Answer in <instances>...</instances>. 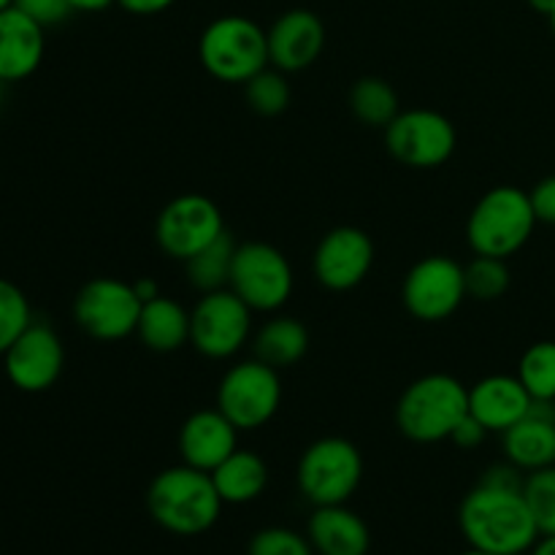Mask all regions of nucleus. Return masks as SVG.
Wrapping results in <instances>:
<instances>
[{"label": "nucleus", "instance_id": "1", "mask_svg": "<svg viewBox=\"0 0 555 555\" xmlns=\"http://www.w3.org/2000/svg\"><path fill=\"white\" fill-rule=\"evenodd\" d=\"M461 534L469 547L493 555H526L540 540L524 488L480 480L459 509Z\"/></svg>", "mask_w": 555, "mask_h": 555}, {"label": "nucleus", "instance_id": "2", "mask_svg": "<svg viewBox=\"0 0 555 555\" xmlns=\"http://www.w3.org/2000/svg\"><path fill=\"white\" fill-rule=\"evenodd\" d=\"M222 504L209 472L188 464L163 469L146 491L152 520L177 537L206 534L220 520Z\"/></svg>", "mask_w": 555, "mask_h": 555}, {"label": "nucleus", "instance_id": "3", "mask_svg": "<svg viewBox=\"0 0 555 555\" xmlns=\"http://www.w3.org/2000/svg\"><path fill=\"white\" fill-rule=\"evenodd\" d=\"M466 415L469 390L450 374H426L415 379L396 406L399 431L421 444L450 439Z\"/></svg>", "mask_w": 555, "mask_h": 555}, {"label": "nucleus", "instance_id": "4", "mask_svg": "<svg viewBox=\"0 0 555 555\" xmlns=\"http://www.w3.org/2000/svg\"><path fill=\"white\" fill-rule=\"evenodd\" d=\"M198 57L215 79L228 85H247L271 63L269 36L258 22L247 16H220L206 25L198 41Z\"/></svg>", "mask_w": 555, "mask_h": 555}, {"label": "nucleus", "instance_id": "5", "mask_svg": "<svg viewBox=\"0 0 555 555\" xmlns=\"http://www.w3.org/2000/svg\"><path fill=\"white\" fill-rule=\"evenodd\" d=\"M537 225L529 193L518 188H493L477 201L466 225V238L477 255L507 260L529 242Z\"/></svg>", "mask_w": 555, "mask_h": 555}, {"label": "nucleus", "instance_id": "6", "mask_svg": "<svg viewBox=\"0 0 555 555\" xmlns=\"http://www.w3.org/2000/svg\"><path fill=\"white\" fill-rule=\"evenodd\" d=\"M298 488L314 507L347 504L363 477V459L352 442L325 437L309 444L298 461Z\"/></svg>", "mask_w": 555, "mask_h": 555}, {"label": "nucleus", "instance_id": "7", "mask_svg": "<svg viewBox=\"0 0 555 555\" xmlns=\"http://www.w3.org/2000/svg\"><path fill=\"white\" fill-rule=\"evenodd\" d=\"M282 401V383L276 369L263 361H244L228 369L217 390V410L238 428L255 431L276 415Z\"/></svg>", "mask_w": 555, "mask_h": 555}, {"label": "nucleus", "instance_id": "8", "mask_svg": "<svg viewBox=\"0 0 555 555\" xmlns=\"http://www.w3.org/2000/svg\"><path fill=\"white\" fill-rule=\"evenodd\" d=\"M228 285L253 312H276L293 293V269L271 244L247 242L236 247Z\"/></svg>", "mask_w": 555, "mask_h": 555}, {"label": "nucleus", "instance_id": "9", "mask_svg": "<svg viewBox=\"0 0 555 555\" xmlns=\"http://www.w3.org/2000/svg\"><path fill=\"white\" fill-rule=\"evenodd\" d=\"M144 301L133 285L98 276L90 280L74 298V320L87 336L98 341H119L135 334Z\"/></svg>", "mask_w": 555, "mask_h": 555}, {"label": "nucleus", "instance_id": "10", "mask_svg": "<svg viewBox=\"0 0 555 555\" xmlns=\"http://www.w3.org/2000/svg\"><path fill=\"white\" fill-rule=\"evenodd\" d=\"M222 233H225L222 211L217 209L215 201L198 193L179 195L171 204L163 206L155 225V236L163 253L182 263L209 247Z\"/></svg>", "mask_w": 555, "mask_h": 555}, {"label": "nucleus", "instance_id": "11", "mask_svg": "<svg viewBox=\"0 0 555 555\" xmlns=\"http://www.w3.org/2000/svg\"><path fill=\"white\" fill-rule=\"evenodd\" d=\"M253 328V309L233 291L204 293L190 314V341L206 358H231Z\"/></svg>", "mask_w": 555, "mask_h": 555}, {"label": "nucleus", "instance_id": "12", "mask_svg": "<svg viewBox=\"0 0 555 555\" xmlns=\"http://www.w3.org/2000/svg\"><path fill=\"white\" fill-rule=\"evenodd\" d=\"M385 144L399 163L410 168H437L455 152V128L444 114L412 108L385 128Z\"/></svg>", "mask_w": 555, "mask_h": 555}, {"label": "nucleus", "instance_id": "13", "mask_svg": "<svg viewBox=\"0 0 555 555\" xmlns=\"http://www.w3.org/2000/svg\"><path fill=\"white\" fill-rule=\"evenodd\" d=\"M404 307L423 323H442L466 298V276L455 260L431 255L415 263L401 287Z\"/></svg>", "mask_w": 555, "mask_h": 555}, {"label": "nucleus", "instance_id": "14", "mask_svg": "<svg viewBox=\"0 0 555 555\" xmlns=\"http://www.w3.org/2000/svg\"><path fill=\"white\" fill-rule=\"evenodd\" d=\"M65 350L49 325L30 323L5 350L3 369L9 383L22 393H43L63 374Z\"/></svg>", "mask_w": 555, "mask_h": 555}, {"label": "nucleus", "instance_id": "15", "mask_svg": "<svg viewBox=\"0 0 555 555\" xmlns=\"http://www.w3.org/2000/svg\"><path fill=\"white\" fill-rule=\"evenodd\" d=\"M374 263V244L361 228L341 225L325 233L314 249V276L328 291H352Z\"/></svg>", "mask_w": 555, "mask_h": 555}, {"label": "nucleus", "instance_id": "16", "mask_svg": "<svg viewBox=\"0 0 555 555\" xmlns=\"http://www.w3.org/2000/svg\"><path fill=\"white\" fill-rule=\"evenodd\" d=\"M269 60L280 70H304L323 54L325 25L314 11L291 9L271 25Z\"/></svg>", "mask_w": 555, "mask_h": 555}, {"label": "nucleus", "instance_id": "17", "mask_svg": "<svg viewBox=\"0 0 555 555\" xmlns=\"http://www.w3.org/2000/svg\"><path fill=\"white\" fill-rule=\"evenodd\" d=\"M531 404H534V399L526 390V385L509 374H493V377L480 379L469 390V415L486 431L504 434L529 415Z\"/></svg>", "mask_w": 555, "mask_h": 555}, {"label": "nucleus", "instance_id": "18", "mask_svg": "<svg viewBox=\"0 0 555 555\" xmlns=\"http://www.w3.org/2000/svg\"><path fill=\"white\" fill-rule=\"evenodd\" d=\"M504 455L520 472L555 466V401H537L529 415L502 434Z\"/></svg>", "mask_w": 555, "mask_h": 555}, {"label": "nucleus", "instance_id": "19", "mask_svg": "<svg viewBox=\"0 0 555 555\" xmlns=\"http://www.w3.org/2000/svg\"><path fill=\"white\" fill-rule=\"evenodd\" d=\"M238 428L220 410H201L184 421L179 431V453L188 466L215 472L236 448Z\"/></svg>", "mask_w": 555, "mask_h": 555}, {"label": "nucleus", "instance_id": "20", "mask_svg": "<svg viewBox=\"0 0 555 555\" xmlns=\"http://www.w3.org/2000/svg\"><path fill=\"white\" fill-rule=\"evenodd\" d=\"M43 60V27L16 5L0 11V81H22Z\"/></svg>", "mask_w": 555, "mask_h": 555}, {"label": "nucleus", "instance_id": "21", "mask_svg": "<svg viewBox=\"0 0 555 555\" xmlns=\"http://www.w3.org/2000/svg\"><path fill=\"white\" fill-rule=\"evenodd\" d=\"M307 537L318 555H366L372 547L366 520L345 504L314 507Z\"/></svg>", "mask_w": 555, "mask_h": 555}, {"label": "nucleus", "instance_id": "22", "mask_svg": "<svg viewBox=\"0 0 555 555\" xmlns=\"http://www.w3.org/2000/svg\"><path fill=\"white\" fill-rule=\"evenodd\" d=\"M139 339L155 352H173L190 341V312L171 298H152L141 307Z\"/></svg>", "mask_w": 555, "mask_h": 555}, {"label": "nucleus", "instance_id": "23", "mask_svg": "<svg viewBox=\"0 0 555 555\" xmlns=\"http://www.w3.org/2000/svg\"><path fill=\"white\" fill-rule=\"evenodd\" d=\"M217 493L225 504H249L269 486V469L263 459L249 450H233L215 472H211Z\"/></svg>", "mask_w": 555, "mask_h": 555}, {"label": "nucleus", "instance_id": "24", "mask_svg": "<svg viewBox=\"0 0 555 555\" xmlns=\"http://www.w3.org/2000/svg\"><path fill=\"white\" fill-rule=\"evenodd\" d=\"M255 356L271 369H287L307 356L309 334L296 318H274L255 336Z\"/></svg>", "mask_w": 555, "mask_h": 555}, {"label": "nucleus", "instance_id": "25", "mask_svg": "<svg viewBox=\"0 0 555 555\" xmlns=\"http://www.w3.org/2000/svg\"><path fill=\"white\" fill-rule=\"evenodd\" d=\"M233 255H236V244H233L231 233L217 236L209 247L201 249L198 255L188 260V280L190 285L198 287L201 293L222 291L231 282L233 269Z\"/></svg>", "mask_w": 555, "mask_h": 555}, {"label": "nucleus", "instance_id": "26", "mask_svg": "<svg viewBox=\"0 0 555 555\" xmlns=\"http://www.w3.org/2000/svg\"><path fill=\"white\" fill-rule=\"evenodd\" d=\"M350 106L352 114L372 128H388L399 117V95L379 76H363L356 81L350 90Z\"/></svg>", "mask_w": 555, "mask_h": 555}, {"label": "nucleus", "instance_id": "27", "mask_svg": "<svg viewBox=\"0 0 555 555\" xmlns=\"http://www.w3.org/2000/svg\"><path fill=\"white\" fill-rule=\"evenodd\" d=\"M518 379L526 385L531 399L555 401V341H537L524 352Z\"/></svg>", "mask_w": 555, "mask_h": 555}, {"label": "nucleus", "instance_id": "28", "mask_svg": "<svg viewBox=\"0 0 555 555\" xmlns=\"http://www.w3.org/2000/svg\"><path fill=\"white\" fill-rule=\"evenodd\" d=\"M524 496L531 509L540 537L555 534V466L529 472L524 480Z\"/></svg>", "mask_w": 555, "mask_h": 555}, {"label": "nucleus", "instance_id": "29", "mask_svg": "<svg viewBox=\"0 0 555 555\" xmlns=\"http://www.w3.org/2000/svg\"><path fill=\"white\" fill-rule=\"evenodd\" d=\"M464 276L466 296L477 298V301H496V298H502L509 287V271L502 258L477 255V258L464 269Z\"/></svg>", "mask_w": 555, "mask_h": 555}, {"label": "nucleus", "instance_id": "30", "mask_svg": "<svg viewBox=\"0 0 555 555\" xmlns=\"http://www.w3.org/2000/svg\"><path fill=\"white\" fill-rule=\"evenodd\" d=\"M30 323L33 314L25 293L14 282L0 276V358L5 356V350L20 339V334Z\"/></svg>", "mask_w": 555, "mask_h": 555}, {"label": "nucleus", "instance_id": "31", "mask_svg": "<svg viewBox=\"0 0 555 555\" xmlns=\"http://www.w3.org/2000/svg\"><path fill=\"white\" fill-rule=\"evenodd\" d=\"M244 87H247L249 108L263 117H276L291 106V87H287L285 76L276 70H260Z\"/></svg>", "mask_w": 555, "mask_h": 555}, {"label": "nucleus", "instance_id": "32", "mask_svg": "<svg viewBox=\"0 0 555 555\" xmlns=\"http://www.w3.org/2000/svg\"><path fill=\"white\" fill-rule=\"evenodd\" d=\"M247 555H318V553H314L309 537H301L293 529H282V526H269V529H260L258 534L249 540Z\"/></svg>", "mask_w": 555, "mask_h": 555}, {"label": "nucleus", "instance_id": "33", "mask_svg": "<svg viewBox=\"0 0 555 555\" xmlns=\"http://www.w3.org/2000/svg\"><path fill=\"white\" fill-rule=\"evenodd\" d=\"M14 5L20 11H25L33 22H38L43 30L52 25H60V22H65L74 14V5L68 0H14Z\"/></svg>", "mask_w": 555, "mask_h": 555}, {"label": "nucleus", "instance_id": "34", "mask_svg": "<svg viewBox=\"0 0 555 555\" xmlns=\"http://www.w3.org/2000/svg\"><path fill=\"white\" fill-rule=\"evenodd\" d=\"M529 198H531V206H534L537 220L555 225V177L542 179V182L531 190Z\"/></svg>", "mask_w": 555, "mask_h": 555}, {"label": "nucleus", "instance_id": "35", "mask_svg": "<svg viewBox=\"0 0 555 555\" xmlns=\"http://www.w3.org/2000/svg\"><path fill=\"white\" fill-rule=\"evenodd\" d=\"M486 434L488 431L480 426V423L475 421V417L466 415L464 421H461V426L455 428L453 437H450V439H453V442L459 444V448L466 450V448H475V444H480L482 439H486Z\"/></svg>", "mask_w": 555, "mask_h": 555}, {"label": "nucleus", "instance_id": "36", "mask_svg": "<svg viewBox=\"0 0 555 555\" xmlns=\"http://www.w3.org/2000/svg\"><path fill=\"white\" fill-rule=\"evenodd\" d=\"M128 14L135 16H152V14H160V11L171 9L177 0H117Z\"/></svg>", "mask_w": 555, "mask_h": 555}, {"label": "nucleus", "instance_id": "37", "mask_svg": "<svg viewBox=\"0 0 555 555\" xmlns=\"http://www.w3.org/2000/svg\"><path fill=\"white\" fill-rule=\"evenodd\" d=\"M68 3L74 5V11H87V14H92V11L108 9V5L117 3V0H68Z\"/></svg>", "mask_w": 555, "mask_h": 555}, {"label": "nucleus", "instance_id": "38", "mask_svg": "<svg viewBox=\"0 0 555 555\" xmlns=\"http://www.w3.org/2000/svg\"><path fill=\"white\" fill-rule=\"evenodd\" d=\"M529 555H555V534L540 537V540H537V545L529 551Z\"/></svg>", "mask_w": 555, "mask_h": 555}, {"label": "nucleus", "instance_id": "39", "mask_svg": "<svg viewBox=\"0 0 555 555\" xmlns=\"http://www.w3.org/2000/svg\"><path fill=\"white\" fill-rule=\"evenodd\" d=\"M135 293H139V298H141V301H152V298H157V296H160V293H157V285H155V282H135Z\"/></svg>", "mask_w": 555, "mask_h": 555}, {"label": "nucleus", "instance_id": "40", "mask_svg": "<svg viewBox=\"0 0 555 555\" xmlns=\"http://www.w3.org/2000/svg\"><path fill=\"white\" fill-rule=\"evenodd\" d=\"M529 5L534 11H540V14H545V16H551L555 11V0H529Z\"/></svg>", "mask_w": 555, "mask_h": 555}, {"label": "nucleus", "instance_id": "41", "mask_svg": "<svg viewBox=\"0 0 555 555\" xmlns=\"http://www.w3.org/2000/svg\"><path fill=\"white\" fill-rule=\"evenodd\" d=\"M459 555H493V553H482V551H475V547H469V551L459 553Z\"/></svg>", "mask_w": 555, "mask_h": 555}, {"label": "nucleus", "instance_id": "42", "mask_svg": "<svg viewBox=\"0 0 555 555\" xmlns=\"http://www.w3.org/2000/svg\"><path fill=\"white\" fill-rule=\"evenodd\" d=\"M9 5H14V0H0V11L9 9Z\"/></svg>", "mask_w": 555, "mask_h": 555}, {"label": "nucleus", "instance_id": "43", "mask_svg": "<svg viewBox=\"0 0 555 555\" xmlns=\"http://www.w3.org/2000/svg\"><path fill=\"white\" fill-rule=\"evenodd\" d=\"M551 25H553V33H555V11L551 14Z\"/></svg>", "mask_w": 555, "mask_h": 555}]
</instances>
